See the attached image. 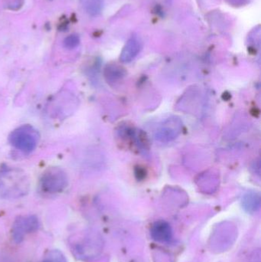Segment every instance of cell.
I'll list each match as a JSON object with an SVG mask.
<instances>
[{
  "instance_id": "obj_1",
  "label": "cell",
  "mask_w": 261,
  "mask_h": 262,
  "mask_svg": "<svg viewBox=\"0 0 261 262\" xmlns=\"http://www.w3.org/2000/svg\"><path fill=\"white\" fill-rule=\"evenodd\" d=\"M31 182L24 171L17 168L0 170V199L17 200L28 195Z\"/></svg>"
},
{
  "instance_id": "obj_2",
  "label": "cell",
  "mask_w": 261,
  "mask_h": 262,
  "mask_svg": "<svg viewBox=\"0 0 261 262\" xmlns=\"http://www.w3.org/2000/svg\"><path fill=\"white\" fill-rule=\"evenodd\" d=\"M39 140V133L29 124L15 129L9 137L12 146L24 154H30L35 150Z\"/></svg>"
},
{
  "instance_id": "obj_3",
  "label": "cell",
  "mask_w": 261,
  "mask_h": 262,
  "mask_svg": "<svg viewBox=\"0 0 261 262\" xmlns=\"http://www.w3.org/2000/svg\"><path fill=\"white\" fill-rule=\"evenodd\" d=\"M68 185L67 173L61 168L51 167L44 171L40 180V188L44 193L62 192Z\"/></svg>"
},
{
  "instance_id": "obj_4",
  "label": "cell",
  "mask_w": 261,
  "mask_h": 262,
  "mask_svg": "<svg viewBox=\"0 0 261 262\" xmlns=\"http://www.w3.org/2000/svg\"><path fill=\"white\" fill-rule=\"evenodd\" d=\"M39 220L36 215H26L17 217L12 224L11 235L14 243L20 244L29 234L38 230Z\"/></svg>"
},
{
  "instance_id": "obj_5",
  "label": "cell",
  "mask_w": 261,
  "mask_h": 262,
  "mask_svg": "<svg viewBox=\"0 0 261 262\" xmlns=\"http://www.w3.org/2000/svg\"><path fill=\"white\" fill-rule=\"evenodd\" d=\"M142 49V42L137 37H132L126 43L121 54V61L129 63L133 61Z\"/></svg>"
},
{
  "instance_id": "obj_6",
  "label": "cell",
  "mask_w": 261,
  "mask_h": 262,
  "mask_svg": "<svg viewBox=\"0 0 261 262\" xmlns=\"http://www.w3.org/2000/svg\"><path fill=\"white\" fill-rule=\"evenodd\" d=\"M151 235L153 239L159 243H167L173 237L171 226L165 221H158L154 223L151 229Z\"/></svg>"
},
{
  "instance_id": "obj_7",
  "label": "cell",
  "mask_w": 261,
  "mask_h": 262,
  "mask_svg": "<svg viewBox=\"0 0 261 262\" xmlns=\"http://www.w3.org/2000/svg\"><path fill=\"white\" fill-rule=\"evenodd\" d=\"M180 130V125L177 124L175 120H171L170 123H165L157 132V137L161 141H170L176 138Z\"/></svg>"
},
{
  "instance_id": "obj_8",
  "label": "cell",
  "mask_w": 261,
  "mask_h": 262,
  "mask_svg": "<svg viewBox=\"0 0 261 262\" xmlns=\"http://www.w3.org/2000/svg\"><path fill=\"white\" fill-rule=\"evenodd\" d=\"M84 10L90 15H98L103 9V0H80Z\"/></svg>"
},
{
  "instance_id": "obj_9",
  "label": "cell",
  "mask_w": 261,
  "mask_h": 262,
  "mask_svg": "<svg viewBox=\"0 0 261 262\" xmlns=\"http://www.w3.org/2000/svg\"><path fill=\"white\" fill-rule=\"evenodd\" d=\"M41 262H67L64 254L58 249L49 251L44 254Z\"/></svg>"
},
{
  "instance_id": "obj_10",
  "label": "cell",
  "mask_w": 261,
  "mask_h": 262,
  "mask_svg": "<svg viewBox=\"0 0 261 262\" xmlns=\"http://www.w3.org/2000/svg\"><path fill=\"white\" fill-rule=\"evenodd\" d=\"M123 75V70L117 66H107L105 69V77L108 81H114Z\"/></svg>"
},
{
  "instance_id": "obj_11",
  "label": "cell",
  "mask_w": 261,
  "mask_h": 262,
  "mask_svg": "<svg viewBox=\"0 0 261 262\" xmlns=\"http://www.w3.org/2000/svg\"><path fill=\"white\" fill-rule=\"evenodd\" d=\"M80 43V38L78 35H70L64 39V46L66 49H73L78 46Z\"/></svg>"
}]
</instances>
